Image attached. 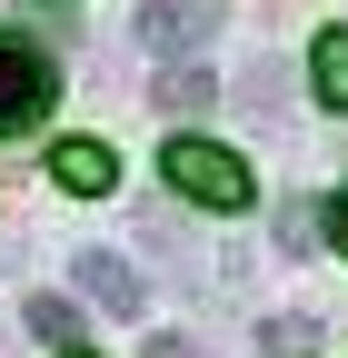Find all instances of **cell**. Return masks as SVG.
I'll use <instances>...</instances> for the list:
<instances>
[{"mask_svg":"<svg viewBox=\"0 0 348 358\" xmlns=\"http://www.w3.org/2000/svg\"><path fill=\"white\" fill-rule=\"evenodd\" d=\"M159 179H169V189H180V199H199V209H219V219L259 199V179H249V159H239V150H219V140H189V129H180V140L159 150Z\"/></svg>","mask_w":348,"mask_h":358,"instance_id":"cell-1","label":"cell"},{"mask_svg":"<svg viewBox=\"0 0 348 358\" xmlns=\"http://www.w3.org/2000/svg\"><path fill=\"white\" fill-rule=\"evenodd\" d=\"M30 329L50 338V348H80V308L70 299H30Z\"/></svg>","mask_w":348,"mask_h":358,"instance_id":"cell-9","label":"cell"},{"mask_svg":"<svg viewBox=\"0 0 348 358\" xmlns=\"http://www.w3.org/2000/svg\"><path fill=\"white\" fill-rule=\"evenodd\" d=\"M50 100H60V60L40 40H20V30H0V140L10 129H40Z\"/></svg>","mask_w":348,"mask_h":358,"instance_id":"cell-2","label":"cell"},{"mask_svg":"<svg viewBox=\"0 0 348 358\" xmlns=\"http://www.w3.org/2000/svg\"><path fill=\"white\" fill-rule=\"evenodd\" d=\"M319 219H328V239H338V249H348V189H338V199H328V209H319Z\"/></svg>","mask_w":348,"mask_h":358,"instance_id":"cell-11","label":"cell"},{"mask_svg":"<svg viewBox=\"0 0 348 358\" xmlns=\"http://www.w3.org/2000/svg\"><path fill=\"white\" fill-rule=\"evenodd\" d=\"M50 179H60L70 199H110V179H119V159H110L100 140H60V150H50Z\"/></svg>","mask_w":348,"mask_h":358,"instance_id":"cell-4","label":"cell"},{"mask_svg":"<svg viewBox=\"0 0 348 358\" xmlns=\"http://www.w3.org/2000/svg\"><path fill=\"white\" fill-rule=\"evenodd\" d=\"M309 239H328V219H309V209H298V199H289V209H279V249L298 259V249H309Z\"/></svg>","mask_w":348,"mask_h":358,"instance_id":"cell-10","label":"cell"},{"mask_svg":"<svg viewBox=\"0 0 348 358\" xmlns=\"http://www.w3.org/2000/svg\"><path fill=\"white\" fill-rule=\"evenodd\" d=\"M80 289H90L100 308H119V319H140V268L129 259H110V249H80V268H70Z\"/></svg>","mask_w":348,"mask_h":358,"instance_id":"cell-5","label":"cell"},{"mask_svg":"<svg viewBox=\"0 0 348 358\" xmlns=\"http://www.w3.org/2000/svg\"><path fill=\"white\" fill-rule=\"evenodd\" d=\"M60 358H100V348H60Z\"/></svg>","mask_w":348,"mask_h":358,"instance_id":"cell-13","label":"cell"},{"mask_svg":"<svg viewBox=\"0 0 348 358\" xmlns=\"http://www.w3.org/2000/svg\"><path fill=\"white\" fill-rule=\"evenodd\" d=\"M219 10L229 0H140V50H159V60H180V50H199V40H219Z\"/></svg>","mask_w":348,"mask_h":358,"instance_id":"cell-3","label":"cell"},{"mask_svg":"<svg viewBox=\"0 0 348 358\" xmlns=\"http://www.w3.org/2000/svg\"><path fill=\"white\" fill-rule=\"evenodd\" d=\"M309 90H319L328 110H348V30H319L309 40Z\"/></svg>","mask_w":348,"mask_h":358,"instance_id":"cell-6","label":"cell"},{"mask_svg":"<svg viewBox=\"0 0 348 358\" xmlns=\"http://www.w3.org/2000/svg\"><path fill=\"white\" fill-rule=\"evenodd\" d=\"M150 100H159V110H209V100H219V80L180 60V70H159V90H150Z\"/></svg>","mask_w":348,"mask_h":358,"instance_id":"cell-7","label":"cell"},{"mask_svg":"<svg viewBox=\"0 0 348 358\" xmlns=\"http://www.w3.org/2000/svg\"><path fill=\"white\" fill-rule=\"evenodd\" d=\"M150 358H189V338H150Z\"/></svg>","mask_w":348,"mask_h":358,"instance_id":"cell-12","label":"cell"},{"mask_svg":"<svg viewBox=\"0 0 348 358\" xmlns=\"http://www.w3.org/2000/svg\"><path fill=\"white\" fill-rule=\"evenodd\" d=\"M259 348H269V358H309V348H319V319H309V308H298V319H269Z\"/></svg>","mask_w":348,"mask_h":358,"instance_id":"cell-8","label":"cell"}]
</instances>
